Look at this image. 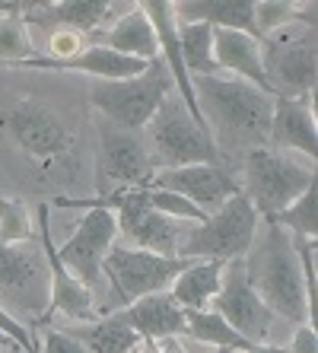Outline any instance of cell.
<instances>
[{"label": "cell", "mask_w": 318, "mask_h": 353, "mask_svg": "<svg viewBox=\"0 0 318 353\" xmlns=\"http://www.w3.org/2000/svg\"><path fill=\"white\" fill-rule=\"evenodd\" d=\"M191 90L220 157H236V153L245 157L255 147H268L274 96L255 90L252 83L220 74L191 77Z\"/></svg>", "instance_id": "1"}, {"label": "cell", "mask_w": 318, "mask_h": 353, "mask_svg": "<svg viewBox=\"0 0 318 353\" xmlns=\"http://www.w3.org/2000/svg\"><path fill=\"white\" fill-rule=\"evenodd\" d=\"M245 261V277L252 283L264 305L274 315L299 325L315 328L309 315V299H306V277H302V264L296 255L293 236L277 226L274 220H258L252 248Z\"/></svg>", "instance_id": "2"}, {"label": "cell", "mask_w": 318, "mask_h": 353, "mask_svg": "<svg viewBox=\"0 0 318 353\" xmlns=\"http://www.w3.org/2000/svg\"><path fill=\"white\" fill-rule=\"evenodd\" d=\"M48 305L51 274L41 242H0V309L29 328L48 315Z\"/></svg>", "instance_id": "3"}, {"label": "cell", "mask_w": 318, "mask_h": 353, "mask_svg": "<svg viewBox=\"0 0 318 353\" xmlns=\"http://www.w3.org/2000/svg\"><path fill=\"white\" fill-rule=\"evenodd\" d=\"M150 159L159 169H181V165H223L220 150L213 147L210 134L188 115L179 92H169L166 102L143 128Z\"/></svg>", "instance_id": "4"}, {"label": "cell", "mask_w": 318, "mask_h": 353, "mask_svg": "<svg viewBox=\"0 0 318 353\" xmlns=\"http://www.w3.org/2000/svg\"><path fill=\"white\" fill-rule=\"evenodd\" d=\"M175 92V83L163 58L150 61V67L131 80H92L90 102L106 121L128 128V131H143L147 121L156 115V108L166 102V96Z\"/></svg>", "instance_id": "5"}, {"label": "cell", "mask_w": 318, "mask_h": 353, "mask_svg": "<svg viewBox=\"0 0 318 353\" xmlns=\"http://www.w3.org/2000/svg\"><path fill=\"white\" fill-rule=\"evenodd\" d=\"M261 216L255 214L245 194L229 197L226 204L201 223H188L179 242V258L191 261H236L252 248Z\"/></svg>", "instance_id": "6"}, {"label": "cell", "mask_w": 318, "mask_h": 353, "mask_svg": "<svg viewBox=\"0 0 318 353\" xmlns=\"http://www.w3.org/2000/svg\"><path fill=\"white\" fill-rule=\"evenodd\" d=\"M242 175H245L242 194L252 201L255 214L261 220L277 216L309 185H315V169L312 165L296 163L293 157H286V153L270 147L248 150L242 157Z\"/></svg>", "instance_id": "7"}, {"label": "cell", "mask_w": 318, "mask_h": 353, "mask_svg": "<svg viewBox=\"0 0 318 353\" xmlns=\"http://www.w3.org/2000/svg\"><path fill=\"white\" fill-rule=\"evenodd\" d=\"M0 131L35 163H57L74 147V128L67 118L32 96L17 99L0 112Z\"/></svg>", "instance_id": "8"}, {"label": "cell", "mask_w": 318, "mask_h": 353, "mask_svg": "<svg viewBox=\"0 0 318 353\" xmlns=\"http://www.w3.org/2000/svg\"><path fill=\"white\" fill-rule=\"evenodd\" d=\"M61 207H86L80 226L64 245L57 248V261L67 268V274L80 280L83 287L96 290L102 283V261L118 242V220L115 210H108L106 201H70L61 197Z\"/></svg>", "instance_id": "9"}, {"label": "cell", "mask_w": 318, "mask_h": 353, "mask_svg": "<svg viewBox=\"0 0 318 353\" xmlns=\"http://www.w3.org/2000/svg\"><path fill=\"white\" fill-rule=\"evenodd\" d=\"M96 172L102 197L128 188H147L156 175L143 131H128L99 118L96 128Z\"/></svg>", "instance_id": "10"}, {"label": "cell", "mask_w": 318, "mask_h": 353, "mask_svg": "<svg viewBox=\"0 0 318 353\" xmlns=\"http://www.w3.org/2000/svg\"><path fill=\"white\" fill-rule=\"evenodd\" d=\"M191 264H195L191 258H163L153 252H143V248L115 245L102 261V274L112 283L115 303L131 305L134 299L166 293L172 287V280Z\"/></svg>", "instance_id": "11"}, {"label": "cell", "mask_w": 318, "mask_h": 353, "mask_svg": "<svg viewBox=\"0 0 318 353\" xmlns=\"http://www.w3.org/2000/svg\"><path fill=\"white\" fill-rule=\"evenodd\" d=\"M261 64L274 96L309 99L315 92V26L299 35H277L261 41Z\"/></svg>", "instance_id": "12"}, {"label": "cell", "mask_w": 318, "mask_h": 353, "mask_svg": "<svg viewBox=\"0 0 318 353\" xmlns=\"http://www.w3.org/2000/svg\"><path fill=\"white\" fill-rule=\"evenodd\" d=\"M213 312L226 321L239 337H245L248 344H264L274 325V312L258 299L252 290L248 277H245V261H223V277H220V293L213 296Z\"/></svg>", "instance_id": "13"}, {"label": "cell", "mask_w": 318, "mask_h": 353, "mask_svg": "<svg viewBox=\"0 0 318 353\" xmlns=\"http://www.w3.org/2000/svg\"><path fill=\"white\" fill-rule=\"evenodd\" d=\"M147 188H163L185 197L204 216L217 214L229 197L242 194V185L226 165H181V169H159Z\"/></svg>", "instance_id": "14"}, {"label": "cell", "mask_w": 318, "mask_h": 353, "mask_svg": "<svg viewBox=\"0 0 318 353\" xmlns=\"http://www.w3.org/2000/svg\"><path fill=\"white\" fill-rule=\"evenodd\" d=\"M124 10L128 7L106 3V0H61V3H35V7L23 3V23H35L39 29H51V32L67 29V32H77L83 39H96L102 32V26Z\"/></svg>", "instance_id": "15"}, {"label": "cell", "mask_w": 318, "mask_h": 353, "mask_svg": "<svg viewBox=\"0 0 318 353\" xmlns=\"http://www.w3.org/2000/svg\"><path fill=\"white\" fill-rule=\"evenodd\" d=\"M39 214V242H41V252L48 258V274H51V305L48 312H64L67 319L74 321H86L90 325L96 319V299L80 280H74L67 274V268L57 261V245L51 239V226H48V204H39L35 207Z\"/></svg>", "instance_id": "16"}, {"label": "cell", "mask_w": 318, "mask_h": 353, "mask_svg": "<svg viewBox=\"0 0 318 353\" xmlns=\"http://www.w3.org/2000/svg\"><path fill=\"white\" fill-rule=\"evenodd\" d=\"M312 96H315V92H312ZM309 99L274 96L268 147L280 150V153H284V150H296V153H302V157H312V163H315V153H318L315 102H309Z\"/></svg>", "instance_id": "17"}, {"label": "cell", "mask_w": 318, "mask_h": 353, "mask_svg": "<svg viewBox=\"0 0 318 353\" xmlns=\"http://www.w3.org/2000/svg\"><path fill=\"white\" fill-rule=\"evenodd\" d=\"M108 315L128 325L140 341H166V337H181L188 334V325H185V312L179 305L172 303L169 290L166 293H153V296H143V299H134L131 305L124 309H112Z\"/></svg>", "instance_id": "18"}, {"label": "cell", "mask_w": 318, "mask_h": 353, "mask_svg": "<svg viewBox=\"0 0 318 353\" xmlns=\"http://www.w3.org/2000/svg\"><path fill=\"white\" fill-rule=\"evenodd\" d=\"M213 61L220 74H236V80L252 83L255 90L274 96L261 64V39L232 29H213Z\"/></svg>", "instance_id": "19"}, {"label": "cell", "mask_w": 318, "mask_h": 353, "mask_svg": "<svg viewBox=\"0 0 318 353\" xmlns=\"http://www.w3.org/2000/svg\"><path fill=\"white\" fill-rule=\"evenodd\" d=\"M26 70H74V74H90L92 80H131V77H140L147 70L150 64L137 58H124L118 51L112 48H102V45H86V48L77 54V58H67V61H51V58H29Z\"/></svg>", "instance_id": "20"}, {"label": "cell", "mask_w": 318, "mask_h": 353, "mask_svg": "<svg viewBox=\"0 0 318 353\" xmlns=\"http://www.w3.org/2000/svg\"><path fill=\"white\" fill-rule=\"evenodd\" d=\"M92 45H102V48H112L124 58H137L143 64L159 58V48H156V32L150 26L147 13L140 10V3H131V7L115 17V26L106 29L102 35H96Z\"/></svg>", "instance_id": "21"}, {"label": "cell", "mask_w": 318, "mask_h": 353, "mask_svg": "<svg viewBox=\"0 0 318 353\" xmlns=\"http://www.w3.org/2000/svg\"><path fill=\"white\" fill-rule=\"evenodd\" d=\"M172 19L175 26L201 23L210 29H232V32L255 35V3L245 0H188V3H172ZM258 39V35H255Z\"/></svg>", "instance_id": "22"}, {"label": "cell", "mask_w": 318, "mask_h": 353, "mask_svg": "<svg viewBox=\"0 0 318 353\" xmlns=\"http://www.w3.org/2000/svg\"><path fill=\"white\" fill-rule=\"evenodd\" d=\"M223 261H195L191 268L172 280L169 296L181 312H204L213 303V296L220 293Z\"/></svg>", "instance_id": "23"}, {"label": "cell", "mask_w": 318, "mask_h": 353, "mask_svg": "<svg viewBox=\"0 0 318 353\" xmlns=\"http://www.w3.org/2000/svg\"><path fill=\"white\" fill-rule=\"evenodd\" d=\"M67 334L80 341L90 353H134L143 341L134 334L128 325L115 319V315H106L102 321H90L86 328H61Z\"/></svg>", "instance_id": "24"}, {"label": "cell", "mask_w": 318, "mask_h": 353, "mask_svg": "<svg viewBox=\"0 0 318 353\" xmlns=\"http://www.w3.org/2000/svg\"><path fill=\"white\" fill-rule=\"evenodd\" d=\"M179 35V51L185 61V70L191 77H217L220 67L213 61V29L201 23H188V26H175Z\"/></svg>", "instance_id": "25"}, {"label": "cell", "mask_w": 318, "mask_h": 353, "mask_svg": "<svg viewBox=\"0 0 318 353\" xmlns=\"http://www.w3.org/2000/svg\"><path fill=\"white\" fill-rule=\"evenodd\" d=\"M185 325L188 334L195 337L197 344L213 347V350H248V347H255L245 337H239L217 312H207V309L204 312H185Z\"/></svg>", "instance_id": "26"}, {"label": "cell", "mask_w": 318, "mask_h": 353, "mask_svg": "<svg viewBox=\"0 0 318 353\" xmlns=\"http://www.w3.org/2000/svg\"><path fill=\"white\" fill-rule=\"evenodd\" d=\"M35 58V45L29 35V26L23 23V3L0 17V64H26Z\"/></svg>", "instance_id": "27"}, {"label": "cell", "mask_w": 318, "mask_h": 353, "mask_svg": "<svg viewBox=\"0 0 318 353\" xmlns=\"http://www.w3.org/2000/svg\"><path fill=\"white\" fill-rule=\"evenodd\" d=\"M315 201H318V185H309V188H306L299 197H296L293 204L286 207V210H280L277 216H270V220L277 223V226H284L290 236H296V239H312V242H315V236H318Z\"/></svg>", "instance_id": "28"}, {"label": "cell", "mask_w": 318, "mask_h": 353, "mask_svg": "<svg viewBox=\"0 0 318 353\" xmlns=\"http://www.w3.org/2000/svg\"><path fill=\"white\" fill-rule=\"evenodd\" d=\"M29 239H35L29 210L19 201L0 197V242H29Z\"/></svg>", "instance_id": "29"}, {"label": "cell", "mask_w": 318, "mask_h": 353, "mask_svg": "<svg viewBox=\"0 0 318 353\" xmlns=\"http://www.w3.org/2000/svg\"><path fill=\"white\" fill-rule=\"evenodd\" d=\"M83 48H86V39H83V35H77V32L57 29V32L48 35V58H51V61L77 58Z\"/></svg>", "instance_id": "30"}, {"label": "cell", "mask_w": 318, "mask_h": 353, "mask_svg": "<svg viewBox=\"0 0 318 353\" xmlns=\"http://www.w3.org/2000/svg\"><path fill=\"white\" fill-rule=\"evenodd\" d=\"M0 331L13 341V344L19 347V350H26V353H39V347H35V334H32V328H26V325H19L13 315H7L3 309H0Z\"/></svg>", "instance_id": "31"}, {"label": "cell", "mask_w": 318, "mask_h": 353, "mask_svg": "<svg viewBox=\"0 0 318 353\" xmlns=\"http://www.w3.org/2000/svg\"><path fill=\"white\" fill-rule=\"evenodd\" d=\"M41 353H90V350H86L80 341H74L67 331L51 328V331H45V347H41Z\"/></svg>", "instance_id": "32"}, {"label": "cell", "mask_w": 318, "mask_h": 353, "mask_svg": "<svg viewBox=\"0 0 318 353\" xmlns=\"http://www.w3.org/2000/svg\"><path fill=\"white\" fill-rule=\"evenodd\" d=\"M290 353H318L315 328H309V325H299V328L293 331V347H290Z\"/></svg>", "instance_id": "33"}, {"label": "cell", "mask_w": 318, "mask_h": 353, "mask_svg": "<svg viewBox=\"0 0 318 353\" xmlns=\"http://www.w3.org/2000/svg\"><path fill=\"white\" fill-rule=\"evenodd\" d=\"M156 344H159V347H156L159 353H188L185 347H181L179 337H166V341H156Z\"/></svg>", "instance_id": "34"}, {"label": "cell", "mask_w": 318, "mask_h": 353, "mask_svg": "<svg viewBox=\"0 0 318 353\" xmlns=\"http://www.w3.org/2000/svg\"><path fill=\"white\" fill-rule=\"evenodd\" d=\"M242 353H290L286 347H268V344H255V347H248V350H242Z\"/></svg>", "instance_id": "35"}, {"label": "cell", "mask_w": 318, "mask_h": 353, "mask_svg": "<svg viewBox=\"0 0 318 353\" xmlns=\"http://www.w3.org/2000/svg\"><path fill=\"white\" fill-rule=\"evenodd\" d=\"M137 350H140V353H159V350H156V344H153V341H143V344H140Z\"/></svg>", "instance_id": "36"}, {"label": "cell", "mask_w": 318, "mask_h": 353, "mask_svg": "<svg viewBox=\"0 0 318 353\" xmlns=\"http://www.w3.org/2000/svg\"><path fill=\"white\" fill-rule=\"evenodd\" d=\"M0 347H7V350H13V347H17V344H13V341H10V337L3 334V331H0Z\"/></svg>", "instance_id": "37"}, {"label": "cell", "mask_w": 318, "mask_h": 353, "mask_svg": "<svg viewBox=\"0 0 318 353\" xmlns=\"http://www.w3.org/2000/svg\"><path fill=\"white\" fill-rule=\"evenodd\" d=\"M19 3H0V17H3V13H10V10H17Z\"/></svg>", "instance_id": "38"}, {"label": "cell", "mask_w": 318, "mask_h": 353, "mask_svg": "<svg viewBox=\"0 0 318 353\" xmlns=\"http://www.w3.org/2000/svg\"><path fill=\"white\" fill-rule=\"evenodd\" d=\"M213 353H232V350H213Z\"/></svg>", "instance_id": "39"}]
</instances>
